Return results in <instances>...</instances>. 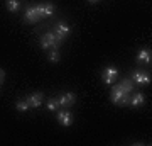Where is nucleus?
<instances>
[{
  "label": "nucleus",
  "mask_w": 152,
  "mask_h": 146,
  "mask_svg": "<svg viewBox=\"0 0 152 146\" xmlns=\"http://www.w3.org/2000/svg\"><path fill=\"white\" fill-rule=\"evenodd\" d=\"M112 102L117 104V105H129L130 104V93H125L118 85L113 87V90H112Z\"/></svg>",
  "instance_id": "nucleus-1"
},
{
  "label": "nucleus",
  "mask_w": 152,
  "mask_h": 146,
  "mask_svg": "<svg viewBox=\"0 0 152 146\" xmlns=\"http://www.w3.org/2000/svg\"><path fill=\"white\" fill-rule=\"evenodd\" d=\"M59 41H56L54 38V33H46L41 38V48L42 49H48V48H58L59 46Z\"/></svg>",
  "instance_id": "nucleus-2"
},
{
  "label": "nucleus",
  "mask_w": 152,
  "mask_h": 146,
  "mask_svg": "<svg viewBox=\"0 0 152 146\" xmlns=\"http://www.w3.org/2000/svg\"><path fill=\"white\" fill-rule=\"evenodd\" d=\"M71 33V27L68 26V24H64V22H59L58 26H56V34H54V38H56V41H63L64 39V36L66 34H69Z\"/></svg>",
  "instance_id": "nucleus-3"
},
{
  "label": "nucleus",
  "mask_w": 152,
  "mask_h": 146,
  "mask_svg": "<svg viewBox=\"0 0 152 146\" xmlns=\"http://www.w3.org/2000/svg\"><path fill=\"white\" fill-rule=\"evenodd\" d=\"M59 105L63 109H68V107H71L73 104L76 102V95L75 93H71V92H68V93H63V95H59Z\"/></svg>",
  "instance_id": "nucleus-4"
},
{
  "label": "nucleus",
  "mask_w": 152,
  "mask_h": 146,
  "mask_svg": "<svg viewBox=\"0 0 152 146\" xmlns=\"http://www.w3.org/2000/svg\"><path fill=\"white\" fill-rule=\"evenodd\" d=\"M58 121L61 122V126H64V127H69L73 124V114L69 110H59L58 112Z\"/></svg>",
  "instance_id": "nucleus-5"
},
{
  "label": "nucleus",
  "mask_w": 152,
  "mask_h": 146,
  "mask_svg": "<svg viewBox=\"0 0 152 146\" xmlns=\"http://www.w3.org/2000/svg\"><path fill=\"white\" fill-rule=\"evenodd\" d=\"M117 75H118V70H117L115 66H107V68L103 70V73H102L105 83H112V82L117 78Z\"/></svg>",
  "instance_id": "nucleus-6"
},
{
  "label": "nucleus",
  "mask_w": 152,
  "mask_h": 146,
  "mask_svg": "<svg viewBox=\"0 0 152 146\" xmlns=\"http://www.w3.org/2000/svg\"><path fill=\"white\" fill-rule=\"evenodd\" d=\"M39 19H41V16H39L37 5H36V7H29L27 10H26V21H27V22H31V24H36Z\"/></svg>",
  "instance_id": "nucleus-7"
},
{
  "label": "nucleus",
  "mask_w": 152,
  "mask_h": 146,
  "mask_svg": "<svg viewBox=\"0 0 152 146\" xmlns=\"http://www.w3.org/2000/svg\"><path fill=\"white\" fill-rule=\"evenodd\" d=\"M37 10L41 17H49L54 14V5L53 4H41V5H37Z\"/></svg>",
  "instance_id": "nucleus-8"
},
{
  "label": "nucleus",
  "mask_w": 152,
  "mask_h": 146,
  "mask_svg": "<svg viewBox=\"0 0 152 146\" xmlns=\"http://www.w3.org/2000/svg\"><path fill=\"white\" fill-rule=\"evenodd\" d=\"M42 99H44V95H42V92H34L32 95H29V99H27V102H29V105L31 107H39L41 104H42Z\"/></svg>",
  "instance_id": "nucleus-9"
},
{
  "label": "nucleus",
  "mask_w": 152,
  "mask_h": 146,
  "mask_svg": "<svg viewBox=\"0 0 152 146\" xmlns=\"http://www.w3.org/2000/svg\"><path fill=\"white\" fill-rule=\"evenodd\" d=\"M134 80H135L137 85H147V83H151V76L137 71V73H134Z\"/></svg>",
  "instance_id": "nucleus-10"
},
{
  "label": "nucleus",
  "mask_w": 152,
  "mask_h": 146,
  "mask_svg": "<svg viewBox=\"0 0 152 146\" xmlns=\"http://www.w3.org/2000/svg\"><path fill=\"white\" fill-rule=\"evenodd\" d=\"M137 60H139V61H144V63H151V60H152L151 51H149V49H145V48H142L140 51L137 53Z\"/></svg>",
  "instance_id": "nucleus-11"
},
{
  "label": "nucleus",
  "mask_w": 152,
  "mask_h": 146,
  "mask_svg": "<svg viewBox=\"0 0 152 146\" xmlns=\"http://www.w3.org/2000/svg\"><path fill=\"white\" fill-rule=\"evenodd\" d=\"M5 7L9 12H17L20 9V0H5Z\"/></svg>",
  "instance_id": "nucleus-12"
},
{
  "label": "nucleus",
  "mask_w": 152,
  "mask_h": 146,
  "mask_svg": "<svg viewBox=\"0 0 152 146\" xmlns=\"http://www.w3.org/2000/svg\"><path fill=\"white\" fill-rule=\"evenodd\" d=\"M118 87L125 93H132V90H134V82L129 80V78H125V80H122V83H120Z\"/></svg>",
  "instance_id": "nucleus-13"
},
{
  "label": "nucleus",
  "mask_w": 152,
  "mask_h": 146,
  "mask_svg": "<svg viewBox=\"0 0 152 146\" xmlns=\"http://www.w3.org/2000/svg\"><path fill=\"white\" fill-rule=\"evenodd\" d=\"M144 100H145L144 93H135V95L130 99V104L134 105V107H139V105H142V104H144Z\"/></svg>",
  "instance_id": "nucleus-14"
},
{
  "label": "nucleus",
  "mask_w": 152,
  "mask_h": 146,
  "mask_svg": "<svg viewBox=\"0 0 152 146\" xmlns=\"http://www.w3.org/2000/svg\"><path fill=\"white\" fill-rule=\"evenodd\" d=\"M61 105H59V100L58 99H49L48 100V110H51V112H54V110H58Z\"/></svg>",
  "instance_id": "nucleus-15"
},
{
  "label": "nucleus",
  "mask_w": 152,
  "mask_h": 146,
  "mask_svg": "<svg viewBox=\"0 0 152 146\" xmlns=\"http://www.w3.org/2000/svg\"><path fill=\"white\" fill-rule=\"evenodd\" d=\"M29 107H31V105H29L27 100H19V102L15 104V109L19 112H26V110H29Z\"/></svg>",
  "instance_id": "nucleus-16"
},
{
  "label": "nucleus",
  "mask_w": 152,
  "mask_h": 146,
  "mask_svg": "<svg viewBox=\"0 0 152 146\" xmlns=\"http://www.w3.org/2000/svg\"><path fill=\"white\" fill-rule=\"evenodd\" d=\"M49 61H53V63H58L59 61V53L58 51H53V53H49Z\"/></svg>",
  "instance_id": "nucleus-17"
},
{
  "label": "nucleus",
  "mask_w": 152,
  "mask_h": 146,
  "mask_svg": "<svg viewBox=\"0 0 152 146\" xmlns=\"http://www.w3.org/2000/svg\"><path fill=\"white\" fill-rule=\"evenodd\" d=\"M4 78H5V71L0 68V85H2V82H4Z\"/></svg>",
  "instance_id": "nucleus-18"
},
{
  "label": "nucleus",
  "mask_w": 152,
  "mask_h": 146,
  "mask_svg": "<svg viewBox=\"0 0 152 146\" xmlns=\"http://www.w3.org/2000/svg\"><path fill=\"white\" fill-rule=\"evenodd\" d=\"M90 4H96V2H100V0H88Z\"/></svg>",
  "instance_id": "nucleus-19"
}]
</instances>
